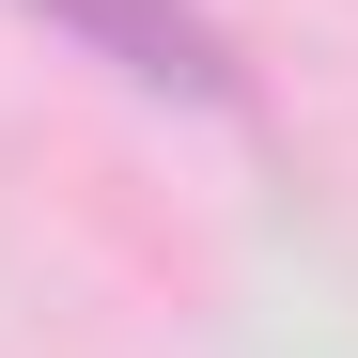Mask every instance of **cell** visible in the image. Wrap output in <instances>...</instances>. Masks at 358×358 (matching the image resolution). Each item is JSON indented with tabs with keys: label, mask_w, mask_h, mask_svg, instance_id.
I'll use <instances>...</instances> for the list:
<instances>
[{
	"label": "cell",
	"mask_w": 358,
	"mask_h": 358,
	"mask_svg": "<svg viewBox=\"0 0 358 358\" xmlns=\"http://www.w3.org/2000/svg\"><path fill=\"white\" fill-rule=\"evenodd\" d=\"M16 16H47L63 47H94V63L141 78V94H187V109L250 94V63H234V31L203 16V0H16Z\"/></svg>",
	"instance_id": "cell-1"
}]
</instances>
